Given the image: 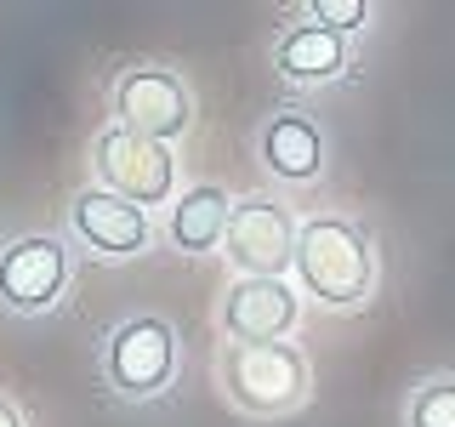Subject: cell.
Segmentation results:
<instances>
[{
    "label": "cell",
    "instance_id": "1",
    "mask_svg": "<svg viewBox=\"0 0 455 427\" xmlns=\"http://www.w3.org/2000/svg\"><path fill=\"white\" fill-rule=\"evenodd\" d=\"M291 274H296V285H302V296H313L319 308L353 313V308H364L370 296H376L381 256H376V239H370L353 217L319 211V217L302 222Z\"/></svg>",
    "mask_w": 455,
    "mask_h": 427
},
{
    "label": "cell",
    "instance_id": "2",
    "mask_svg": "<svg viewBox=\"0 0 455 427\" xmlns=\"http://www.w3.org/2000/svg\"><path fill=\"white\" fill-rule=\"evenodd\" d=\"M217 382L222 399L245 416H296L313 393L307 353L296 342H222L217 353Z\"/></svg>",
    "mask_w": 455,
    "mask_h": 427
},
{
    "label": "cell",
    "instance_id": "3",
    "mask_svg": "<svg viewBox=\"0 0 455 427\" xmlns=\"http://www.w3.org/2000/svg\"><path fill=\"white\" fill-rule=\"evenodd\" d=\"M296 239H302V222L284 199L245 194L234 199L222 246H228V262L239 268V279H284L296 268Z\"/></svg>",
    "mask_w": 455,
    "mask_h": 427
},
{
    "label": "cell",
    "instance_id": "4",
    "mask_svg": "<svg viewBox=\"0 0 455 427\" xmlns=\"http://www.w3.org/2000/svg\"><path fill=\"white\" fill-rule=\"evenodd\" d=\"M92 165L108 194L132 199L142 211L177 199V154L165 142H148V137H132L120 125H108V132L92 137Z\"/></svg>",
    "mask_w": 455,
    "mask_h": 427
},
{
    "label": "cell",
    "instance_id": "5",
    "mask_svg": "<svg viewBox=\"0 0 455 427\" xmlns=\"http://www.w3.org/2000/svg\"><path fill=\"white\" fill-rule=\"evenodd\" d=\"M108 388L120 399H154L171 388L177 376V331L160 313H137V319L114 325L108 348H103Z\"/></svg>",
    "mask_w": 455,
    "mask_h": 427
},
{
    "label": "cell",
    "instance_id": "6",
    "mask_svg": "<svg viewBox=\"0 0 455 427\" xmlns=\"http://www.w3.org/2000/svg\"><path fill=\"white\" fill-rule=\"evenodd\" d=\"M114 114H120V132L148 137V142H177L194 125V92L177 68H125L114 80Z\"/></svg>",
    "mask_w": 455,
    "mask_h": 427
},
{
    "label": "cell",
    "instance_id": "7",
    "mask_svg": "<svg viewBox=\"0 0 455 427\" xmlns=\"http://www.w3.org/2000/svg\"><path fill=\"white\" fill-rule=\"evenodd\" d=\"M63 285H68V246L57 234H23L0 246V302L12 313L57 308Z\"/></svg>",
    "mask_w": 455,
    "mask_h": 427
},
{
    "label": "cell",
    "instance_id": "8",
    "mask_svg": "<svg viewBox=\"0 0 455 427\" xmlns=\"http://www.w3.org/2000/svg\"><path fill=\"white\" fill-rule=\"evenodd\" d=\"M302 319V291L291 279H234L217 302L228 342H284Z\"/></svg>",
    "mask_w": 455,
    "mask_h": 427
},
{
    "label": "cell",
    "instance_id": "9",
    "mask_svg": "<svg viewBox=\"0 0 455 427\" xmlns=\"http://www.w3.org/2000/svg\"><path fill=\"white\" fill-rule=\"evenodd\" d=\"M68 228H75L80 246H92L97 256H142L154 239L148 211L132 199L108 194V189H80L68 205Z\"/></svg>",
    "mask_w": 455,
    "mask_h": 427
},
{
    "label": "cell",
    "instance_id": "10",
    "mask_svg": "<svg viewBox=\"0 0 455 427\" xmlns=\"http://www.w3.org/2000/svg\"><path fill=\"white\" fill-rule=\"evenodd\" d=\"M256 160L274 171L279 182H291V189H302V182H319L324 171V132L313 114H296L284 109L274 120L262 125V137H256Z\"/></svg>",
    "mask_w": 455,
    "mask_h": 427
},
{
    "label": "cell",
    "instance_id": "11",
    "mask_svg": "<svg viewBox=\"0 0 455 427\" xmlns=\"http://www.w3.org/2000/svg\"><path fill=\"white\" fill-rule=\"evenodd\" d=\"M274 68L279 80L291 85H331L347 75V40L331 35L324 23H291L284 35L274 40Z\"/></svg>",
    "mask_w": 455,
    "mask_h": 427
},
{
    "label": "cell",
    "instance_id": "12",
    "mask_svg": "<svg viewBox=\"0 0 455 427\" xmlns=\"http://www.w3.org/2000/svg\"><path fill=\"white\" fill-rule=\"evenodd\" d=\"M228 217H234V199H228L222 182H194L171 199V217H165V239L177 246L182 256H199V251H217L228 239Z\"/></svg>",
    "mask_w": 455,
    "mask_h": 427
},
{
    "label": "cell",
    "instance_id": "13",
    "mask_svg": "<svg viewBox=\"0 0 455 427\" xmlns=\"http://www.w3.org/2000/svg\"><path fill=\"white\" fill-rule=\"evenodd\" d=\"M404 427H455V370H433L410 388Z\"/></svg>",
    "mask_w": 455,
    "mask_h": 427
},
{
    "label": "cell",
    "instance_id": "14",
    "mask_svg": "<svg viewBox=\"0 0 455 427\" xmlns=\"http://www.w3.org/2000/svg\"><path fill=\"white\" fill-rule=\"evenodd\" d=\"M307 18H313V23H324L331 35L347 40L353 28H364L370 18H376V12H370V0H313V6H307Z\"/></svg>",
    "mask_w": 455,
    "mask_h": 427
},
{
    "label": "cell",
    "instance_id": "15",
    "mask_svg": "<svg viewBox=\"0 0 455 427\" xmlns=\"http://www.w3.org/2000/svg\"><path fill=\"white\" fill-rule=\"evenodd\" d=\"M0 427H23V416H18V405H12L6 393H0Z\"/></svg>",
    "mask_w": 455,
    "mask_h": 427
}]
</instances>
